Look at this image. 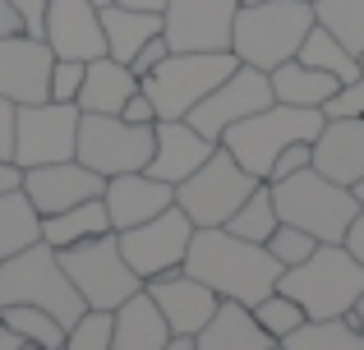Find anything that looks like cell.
<instances>
[{
	"label": "cell",
	"instance_id": "obj_1",
	"mask_svg": "<svg viewBox=\"0 0 364 350\" xmlns=\"http://www.w3.org/2000/svg\"><path fill=\"white\" fill-rule=\"evenodd\" d=\"M185 272L213 286L217 300H235V305H258L282 281V263L267 253V244L240 240L226 226H194Z\"/></svg>",
	"mask_w": 364,
	"mask_h": 350
},
{
	"label": "cell",
	"instance_id": "obj_2",
	"mask_svg": "<svg viewBox=\"0 0 364 350\" xmlns=\"http://www.w3.org/2000/svg\"><path fill=\"white\" fill-rule=\"evenodd\" d=\"M282 295L304 309V318H346L364 295V263L346 244H318L304 263L282 272Z\"/></svg>",
	"mask_w": 364,
	"mask_h": 350
},
{
	"label": "cell",
	"instance_id": "obj_3",
	"mask_svg": "<svg viewBox=\"0 0 364 350\" xmlns=\"http://www.w3.org/2000/svg\"><path fill=\"white\" fill-rule=\"evenodd\" d=\"M5 305L51 309L65 327H74L83 314H88V305H83V295L74 290L60 253H55L46 240L9 253V258H0V309H5Z\"/></svg>",
	"mask_w": 364,
	"mask_h": 350
},
{
	"label": "cell",
	"instance_id": "obj_4",
	"mask_svg": "<svg viewBox=\"0 0 364 350\" xmlns=\"http://www.w3.org/2000/svg\"><path fill=\"white\" fill-rule=\"evenodd\" d=\"M314 28L309 0H263V5H240L231 28V51L240 65L272 74L282 60H295L300 42Z\"/></svg>",
	"mask_w": 364,
	"mask_h": 350
},
{
	"label": "cell",
	"instance_id": "obj_5",
	"mask_svg": "<svg viewBox=\"0 0 364 350\" xmlns=\"http://www.w3.org/2000/svg\"><path fill=\"white\" fill-rule=\"evenodd\" d=\"M318 129H323V111L272 102V106L254 111L249 120H240V125L222 129L217 143H222L254 180H267V175H272V162L286 153V148H291V143H314Z\"/></svg>",
	"mask_w": 364,
	"mask_h": 350
},
{
	"label": "cell",
	"instance_id": "obj_6",
	"mask_svg": "<svg viewBox=\"0 0 364 350\" xmlns=\"http://www.w3.org/2000/svg\"><path fill=\"white\" fill-rule=\"evenodd\" d=\"M272 203H277V217L286 226L309 231L318 244H341L350 222H355V212H360L350 189L318 175L314 166H304V171H295L286 180H272Z\"/></svg>",
	"mask_w": 364,
	"mask_h": 350
},
{
	"label": "cell",
	"instance_id": "obj_7",
	"mask_svg": "<svg viewBox=\"0 0 364 350\" xmlns=\"http://www.w3.org/2000/svg\"><path fill=\"white\" fill-rule=\"evenodd\" d=\"M235 65V51H171L152 74H143L139 88L152 97L157 120H185Z\"/></svg>",
	"mask_w": 364,
	"mask_h": 350
},
{
	"label": "cell",
	"instance_id": "obj_8",
	"mask_svg": "<svg viewBox=\"0 0 364 350\" xmlns=\"http://www.w3.org/2000/svg\"><path fill=\"white\" fill-rule=\"evenodd\" d=\"M55 253H60L65 272H70L74 290L83 295V305H88V309H107V314H111L116 305H124L129 295H139V290H143V277L124 263L116 231L92 235V240H79V244L55 249Z\"/></svg>",
	"mask_w": 364,
	"mask_h": 350
},
{
	"label": "cell",
	"instance_id": "obj_9",
	"mask_svg": "<svg viewBox=\"0 0 364 350\" xmlns=\"http://www.w3.org/2000/svg\"><path fill=\"white\" fill-rule=\"evenodd\" d=\"M254 185H258V180L249 175L222 143H217V153L208 157V162L198 166L189 180H180V185H176V207L194 226H226L235 207L254 194Z\"/></svg>",
	"mask_w": 364,
	"mask_h": 350
},
{
	"label": "cell",
	"instance_id": "obj_10",
	"mask_svg": "<svg viewBox=\"0 0 364 350\" xmlns=\"http://www.w3.org/2000/svg\"><path fill=\"white\" fill-rule=\"evenodd\" d=\"M74 157L102 180L143 171L152 162V125H129L124 116L79 111V148H74Z\"/></svg>",
	"mask_w": 364,
	"mask_h": 350
},
{
	"label": "cell",
	"instance_id": "obj_11",
	"mask_svg": "<svg viewBox=\"0 0 364 350\" xmlns=\"http://www.w3.org/2000/svg\"><path fill=\"white\" fill-rule=\"evenodd\" d=\"M79 148V106L74 102H33L18 106L14 116V162L46 166V162H70Z\"/></svg>",
	"mask_w": 364,
	"mask_h": 350
},
{
	"label": "cell",
	"instance_id": "obj_12",
	"mask_svg": "<svg viewBox=\"0 0 364 350\" xmlns=\"http://www.w3.org/2000/svg\"><path fill=\"white\" fill-rule=\"evenodd\" d=\"M116 240H120L124 263H129L143 281H152V277H161V272L185 268L189 240H194V222L171 203L166 212L148 217V222L129 226V231H116Z\"/></svg>",
	"mask_w": 364,
	"mask_h": 350
},
{
	"label": "cell",
	"instance_id": "obj_13",
	"mask_svg": "<svg viewBox=\"0 0 364 350\" xmlns=\"http://www.w3.org/2000/svg\"><path fill=\"white\" fill-rule=\"evenodd\" d=\"M272 79H267V70H254V65H235L231 74H226L222 83H217L213 92H208L203 102H198L194 111H189V125L198 129V134H208L217 143L222 138V129L240 125V120H249L254 111L272 106Z\"/></svg>",
	"mask_w": 364,
	"mask_h": 350
},
{
	"label": "cell",
	"instance_id": "obj_14",
	"mask_svg": "<svg viewBox=\"0 0 364 350\" xmlns=\"http://www.w3.org/2000/svg\"><path fill=\"white\" fill-rule=\"evenodd\" d=\"M240 0H166L161 37L171 51H231Z\"/></svg>",
	"mask_w": 364,
	"mask_h": 350
},
{
	"label": "cell",
	"instance_id": "obj_15",
	"mask_svg": "<svg viewBox=\"0 0 364 350\" xmlns=\"http://www.w3.org/2000/svg\"><path fill=\"white\" fill-rule=\"evenodd\" d=\"M51 46L42 37H0V97L14 106L51 102Z\"/></svg>",
	"mask_w": 364,
	"mask_h": 350
},
{
	"label": "cell",
	"instance_id": "obj_16",
	"mask_svg": "<svg viewBox=\"0 0 364 350\" xmlns=\"http://www.w3.org/2000/svg\"><path fill=\"white\" fill-rule=\"evenodd\" d=\"M143 290H148V300L161 309V318H166L171 332H185V337H198L203 332V323L217 314V290L203 286L198 277H189L185 268L176 272H161V277L143 281Z\"/></svg>",
	"mask_w": 364,
	"mask_h": 350
},
{
	"label": "cell",
	"instance_id": "obj_17",
	"mask_svg": "<svg viewBox=\"0 0 364 350\" xmlns=\"http://www.w3.org/2000/svg\"><path fill=\"white\" fill-rule=\"evenodd\" d=\"M46 46L60 60H97V55H107L102 9L92 0H46Z\"/></svg>",
	"mask_w": 364,
	"mask_h": 350
},
{
	"label": "cell",
	"instance_id": "obj_18",
	"mask_svg": "<svg viewBox=\"0 0 364 350\" xmlns=\"http://www.w3.org/2000/svg\"><path fill=\"white\" fill-rule=\"evenodd\" d=\"M102 189H107V180H102L97 171H88L79 157H70V162H46V166H28V171H23V194L33 198V207L42 217L65 212V207L83 203V198H97Z\"/></svg>",
	"mask_w": 364,
	"mask_h": 350
},
{
	"label": "cell",
	"instance_id": "obj_19",
	"mask_svg": "<svg viewBox=\"0 0 364 350\" xmlns=\"http://www.w3.org/2000/svg\"><path fill=\"white\" fill-rule=\"evenodd\" d=\"M217 153V143L208 134H198L189 120H157L152 125V162L143 166L148 175L166 180V185H180Z\"/></svg>",
	"mask_w": 364,
	"mask_h": 350
},
{
	"label": "cell",
	"instance_id": "obj_20",
	"mask_svg": "<svg viewBox=\"0 0 364 350\" xmlns=\"http://www.w3.org/2000/svg\"><path fill=\"white\" fill-rule=\"evenodd\" d=\"M102 198H107V212H111V231H129V226L166 212L176 203V185H166V180L148 171H124L107 180Z\"/></svg>",
	"mask_w": 364,
	"mask_h": 350
},
{
	"label": "cell",
	"instance_id": "obj_21",
	"mask_svg": "<svg viewBox=\"0 0 364 350\" xmlns=\"http://www.w3.org/2000/svg\"><path fill=\"white\" fill-rule=\"evenodd\" d=\"M314 171L337 180V185H355L364 175V116L355 120H323L318 138H314Z\"/></svg>",
	"mask_w": 364,
	"mask_h": 350
},
{
	"label": "cell",
	"instance_id": "obj_22",
	"mask_svg": "<svg viewBox=\"0 0 364 350\" xmlns=\"http://www.w3.org/2000/svg\"><path fill=\"white\" fill-rule=\"evenodd\" d=\"M139 92V74L124 60L97 55V60L83 65V88H79V111L92 116H120V106Z\"/></svg>",
	"mask_w": 364,
	"mask_h": 350
},
{
	"label": "cell",
	"instance_id": "obj_23",
	"mask_svg": "<svg viewBox=\"0 0 364 350\" xmlns=\"http://www.w3.org/2000/svg\"><path fill=\"white\" fill-rule=\"evenodd\" d=\"M171 337L161 309L148 300V290L129 295L124 305L111 309V350H161Z\"/></svg>",
	"mask_w": 364,
	"mask_h": 350
},
{
	"label": "cell",
	"instance_id": "obj_24",
	"mask_svg": "<svg viewBox=\"0 0 364 350\" xmlns=\"http://www.w3.org/2000/svg\"><path fill=\"white\" fill-rule=\"evenodd\" d=\"M198 350H267L272 337L258 327L254 309L249 305H235V300H222L217 314L203 323V332L194 337Z\"/></svg>",
	"mask_w": 364,
	"mask_h": 350
},
{
	"label": "cell",
	"instance_id": "obj_25",
	"mask_svg": "<svg viewBox=\"0 0 364 350\" xmlns=\"http://www.w3.org/2000/svg\"><path fill=\"white\" fill-rule=\"evenodd\" d=\"M111 231V212H107V198H83V203L65 207V212L42 217V240L51 249H70L79 240H92V235H107Z\"/></svg>",
	"mask_w": 364,
	"mask_h": 350
},
{
	"label": "cell",
	"instance_id": "obj_26",
	"mask_svg": "<svg viewBox=\"0 0 364 350\" xmlns=\"http://www.w3.org/2000/svg\"><path fill=\"white\" fill-rule=\"evenodd\" d=\"M267 79H272V97L286 102V106H314L318 111L323 102L337 92V79L323 74V70H314V65H304L300 55H295V60H282Z\"/></svg>",
	"mask_w": 364,
	"mask_h": 350
},
{
	"label": "cell",
	"instance_id": "obj_27",
	"mask_svg": "<svg viewBox=\"0 0 364 350\" xmlns=\"http://www.w3.org/2000/svg\"><path fill=\"white\" fill-rule=\"evenodd\" d=\"M97 9H102V33H107L111 60L129 65L139 55V46L161 33V14H139V9H124V5H97Z\"/></svg>",
	"mask_w": 364,
	"mask_h": 350
},
{
	"label": "cell",
	"instance_id": "obj_28",
	"mask_svg": "<svg viewBox=\"0 0 364 350\" xmlns=\"http://www.w3.org/2000/svg\"><path fill=\"white\" fill-rule=\"evenodd\" d=\"M42 240V212L33 207V198L23 189H9L0 194V258L28 249V244Z\"/></svg>",
	"mask_w": 364,
	"mask_h": 350
},
{
	"label": "cell",
	"instance_id": "obj_29",
	"mask_svg": "<svg viewBox=\"0 0 364 350\" xmlns=\"http://www.w3.org/2000/svg\"><path fill=\"white\" fill-rule=\"evenodd\" d=\"M286 350H364V332L350 318H304L291 337H282Z\"/></svg>",
	"mask_w": 364,
	"mask_h": 350
},
{
	"label": "cell",
	"instance_id": "obj_30",
	"mask_svg": "<svg viewBox=\"0 0 364 350\" xmlns=\"http://www.w3.org/2000/svg\"><path fill=\"white\" fill-rule=\"evenodd\" d=\"M295 55H300L304 65H314V70L332 74L337 83H355V79H364V74H360V55L346 51V46H341L337 37L328 33V28H318V23L309 28V37L300 42V51H295Z\"/></svg>",
	"mask_w": 364,
	"mask_h": 350
},
{
	"label": "cell",
	"instance_id": "obj_31",
	"mask_svg": "<svg viewBox=\"0 0 364 350\" xmlns=\"http://www.w3.org/2000/svg\"><path fill=\"white\" fill-rule=\"evenodd\" d=\"M0 323L14 327L28 346H42V350H65V337H70V327L51 309H37V305H5L0 309Z\"/></svg>",
	"mask_w": 364,
	"mask_h": 350
},
{
	"label": "cell",
	"instance_id": "obj_32",
	"mask_svg": "<svg viewBox=\"0 0 364 350\" xmlns=\"http://www.w3.org/2000/svg\"><path fill=\"white\" fill-rule=\"evenodd\" d=\"M282 226V217H277V203H272V185L267 180H258L254 194L245 198L240 207L231 212V222H226V231L240 235V240H254V244H267V235Z\"/></svg>",
	"mask_w": 364,
	"mask_h": 350
},
{
	"label": "cell",
	"instance_id": "obj_33",
	"mask_svg": "<svg viewBox=\"0 0 364 350\" xmlns=\"http://www.w3.org/2000/svg\"><path fill=\"white\" fill-rule=\"evenodd\" d=\"M314 23L328 28L346 51H364V0H314Z\"/></svg>",
	"mask_w": 364,
	"mask_h": 350
},
{
	"label": "cell",
	"instance_id": "obj_34",
	"mask_svg": "<svg viewBox=\"0 0 364 350\" xmlns=\"http://www.w3.org/2000/svg\"><path fill=\"white\" fill-rule=\"evenodd\" d=\"M254 309V318H258V327H263L272 341H282V337H291L295 327L304 323V309L295 305L291 295H282V290H272V295H263L258 305H249Z\"/></svg>",
	"mask_w": 364,
	"mask_h": 350
},
{
	"label": "cell",
	"instance_id": "obj_35",
	"mask_svg": "<svg viewBox=\"0 0 364 350\" xmlns=\"http://www.w3.org/2000/svg\"><path fill=\"white\" fill-rule=\"evenodd\" d=\"M314 249H318V240H314L309 231H300V226H286V222H282L272 235H267V253L282 263V272L295 268V263H304Z\"/></svg>",
	"mask_w": 364,
	"mask_h": 350
},
{
	"label": "cell",
	"instance_id": "obj_36",
	"mask_svg": "<svg viewBox=\"0 0 364 350\" xmlns=\"http://www.w3.org/2000/svg\"><path fill=\"white\" fill-rule=\"evenodd\" d=\"M65 350H111V314L107 309H88L65 337Z\"/></svg>",
	"mask_w": 364,
	"mask_h": 350
},
{
	"label": "cell",
	"instance_id": "obj_37",
	"mask_svg": "<svg viewBox=\"0 0 364 350\" xmlns=\"http://www.w3.org/2000/svg\"><path fill=\"white\" fill-rule=\"evenodd\" d=\"M318 111H323V120H355V116H364V79L337 83V92H332Z\"/></svg>",
	"mask_w": 364,
	"mask_h": 350
},
{
	"label": "cell",
	"instance_id": "obj_38",
	"mask_svg": "<svg viewBox=\"0 0 364 350\" xmlns=\"http://www.w3.org/2000/svg\"><path fill=\"white\" fill-rule=\"evenodd\" d=\"M83 65L88 60H60V55H55V65H51V102H74V106H79Z\"/></svg>",
	"mask_w": 364,
	"mask_h": 350
},
{
	"label": "cell",
	"instance_id": "obj_39",
	"mask_svg": "<svg viewBox=\"0 0 364 350\" xmlns=\"http://www.w3.org/2000/svg\"><path fill=\"white\" fill-rule=\"evenodd\" d=\"M309 162H314V143H291V148H286V153L272 162V175H267V185H272V180L295 175V171H304Z\"/></svg>",
	"mask_w": 364,
	"mask_h": 350
},
{
	"label": "cell",
	"instance_id": "obj_40",
	"mask_svg": "<svg viewBox=\"0 0 364 350\" xmlns=\"http://www.w3.org/2000/svg\"><path fill=\"white\" fill-rule=\"evenodd\" d=\"M166 55H171V42H166V37H152V42H143L139 46V55H134V60H129V70L134 74H139V79H143V74H152V70H157V65L161 60H166Z\"/></svg>",
	"mask_w": 364,
	"mask_h": 350
},
{
	"label": "cell",
	"instance_id": "obj_41",
	"mask_svg": "<svg viewBox=\"0 0 364 350\" xmlns=\"http://www.w3.org/2000/svg\"><path fill=\"white\" fill-rule=\"evenodd\" d=\"M18 18H23V37H42L46 42V0H14Z\"/></svg>",
	"mask_w": 364,
	"mask_h": 350
},
{
	"label": "cell",
	"instance_id": "obj_42",
	"mask_svg": "<svg viewBox=\"0 0 364 350\" xmlns=\"http://www.w3.org/2000/svg\"><path fill=\"white\" fill-rule=\"evenodd\" d=\"M120 116L129 120V125H157V106H152V97H148L143 88H139V92H134V97L120 106Z\"/></svg>",
	"mask_w": 364,
	"mask_h": 350
},
{
	"label": "cell",
	"instance_id": "obj_43",
	"mask_svg": "<svg viewBox=\"0 0 364 350\" xmlns=\"http://www.w3.org/2000/svg\"><path fill=\"white\" fill-rule=\"evenodd\" d=\"M14 116L18 106L9 97H0V157H9V162H14Z\"/></svg>",
	"mask_w": 364,
	"mask_h": 350
},
{
	"label": "cell",
	"instance_id": "obj_44",
	"mask_svg": "<svg viewBox=\"0 0 364 350\" xmlns=\"http://www.w3.org/2000/svg\"><path fill=\"white\" fill-rule=\"evenodd\" d=\"M23 33V18H18L14 0H0V37H18Z\"/></svg>",
	"mask_w": 364,
	"mask_h": 350
},
{
	"label": "cell",
	"instance_id": "obj_45",
	"mask_svg": "<svg viewBox=\"0 0 364 350\" xmlns=\"http://www.w3.org/2000/svg\"><path fill=\"white\" fill-rule=\"evenodd\" d=\"M9 189H23V166L0 157V194H9Z\"/></svg>",
	"mask_w": 364,
	"mask_h": 350
},
{
	"label": "cell",
	"instance_id": "obj_46",
	"mask_svg": "<svg viewBox=\"0 0 364 350\" xmlns=\"http://www.w3.org/2000/svg\"><path fill=\"white\" fill-rule=\"evenodd\" d=\"M341 244H346V249L364 263V207L355 212V222H350V231H346V240H341Z\"/></svg>",
	"mask_w": 364,
	"mask_h": 350
},
{
	"label": "cell",
	"instance_id": "obj_47",
	"mask_svg": "<svg viewBox=\"0 0 364 350\" xmlns=\"http://www.w3.org/2000/svg\"><path fill=\"white\" fill-rule=\"evenodd\" d=\"M111 5L139 9V14H166V0H111Z\"/></svg>",
	"mask_w": 364,
	"mask_h": 350
},
{
	"label": "cell",
	"instance_id": "obj_48",
	"mask_svg": "<svg viewBox=\"0 0 364 350\" xmlns=\"http://www.w3.org/2000/svg\"><path fill=\"white\" fill-rule=\"evenodd\" d=\"M23 346H28V341L14 332V327H5V323H0V350H23Z\"/></svg>",
	"mask_w": 364,
	"mask_h": 350
},
{
	"label": "cell",
	"instance_id": "obj_49",
	"mask_svg": "<svg viewBox=\"0 0 364 350\" xmlns=\"http://www.w3.org/2000/svg\"><path fill=\"white\" fill-rule=\"evenodd\" d=\"M161 350H198V346H194V337H185V332H171Z\"/></svg>",
	"mask_w": 364,
	"mask_h": 350
},
{
	"label": "cell",
	"instance_id": "obj_50",
	"mask_svg": "<svg viewBox=\"0 0 364 350\" xmlns=\"http://www.w3.org/2000/svg\"><path fill=\"white\" fill-rule=\"evenodd\" d=\"M346 318H350V323H355V327H360V332H364V295L355 300V309H350V314H346Z\"/></svg>",
	"mask_w": 364,
	"mask_h": 350
},
{
	"label": "cell",
	"instance_id": "obj_51",
	"mask_svg": "<svg viewBox=\"0 0 364 350\" xmlns=\"http://www.w3.org/2000/svg\"><path fill=\"white\" fill-rule=\"evenodd\" d=\"M350 189V198H355V207H364V175L355 180V185H346Z\"/></svg>",
	"mask_w": 364,
	"mask_h": 350
},
{
	"label": "cell",
	"instance_id": "obj_52",
	"mask_svg": "<svg viewBox=\"0 0 364 350\" xmlns=\"http://www.w3.org/2000/svg\"><path fill=\"white\" fill-rule=\"evenodd\" d=\"M267 350H286V346H282V341H272V346H267Z\"/></svg>",
	"mask_w": 364,
	"mask_h": 350
},
{
	"label": "cell",
	"instance_id": "obj_53",
	"mask_svg": "<svg viewBox=\"0 0 364 350\" xmlns=\"http://www.w3.org/2000/svg\"><path fill=\"white\" fill-rule=\"evenodd\" d=\"M240 5H263V0H240Z\"/></svg>",
	"mask_w": 364,
	"mask_h": 350
},
{
	"label": "cell",
	"instance_id": "obj_54",
	"mask_svg": "<svg viewBox=\"0 0 364 350\" xmlns=\"http://www.w3.org/2000/svg\"><path fill=\"white\" fill-rule=\"evenodd\" d=\"M360 74H364V51H360Z\"/></svg>",
	"mask_w": 364,
	"mask_h": 350
},
{
	"label": "cell",
	"instance_id": "obj_55",
	"mask_svg": "<svg viewBox=\"0 0 364 350\" xmlns=\"http://www.w3.org/2000/svg\"><path fill=\"white\" fill-rule=\"evenodd\" d=\"M92 5H111V0H92Z\"/></svg>",
	"mask_w": 364,
	"mask_h": 350
},
{
	"label": "cell",
	"instance_id": "obj_56",
	"mask_svg": "<svg viewBox=\"0 0 364 350\" xmlns=\"http://www.w3.org/2000/svg\"><path fill=\"white\" fill-rule=\"evenodd\" d=\"M23 350H42V346H23Z\"/></svg>",
	"mask_w": 364,
	"mask_h": 350
},
{
	"label": "cell",
	"instance_id": "obj_57",
	"mask_svg": "<svg viewBox=\"0 0 364 350\" xmlns=\"http://www.w3.org/2000/svg\"><path fill=\"white\" fill-rule=\"evenodd\" d=\"M309 5H314V0H309Z\"/></svg>",
	"mask_w": 364,
	"mask_h": 350
}]
</instances>
